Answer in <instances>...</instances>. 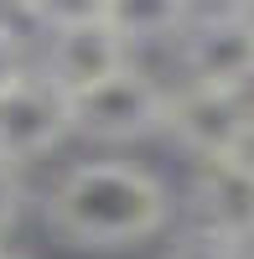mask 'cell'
<instances>
[{
  "label": "cell",
  "instance_id": "obj_1",
  "mask_svg": "<svg viewBox=\"0 0 254 259\" xmlns=\"http://www.w3.org/2000/svg\"><path fill=\"white\" fill-rule=\"evenodd\" d=\"M177 197L151 166L135 161H78L52 182L41 202V223L62 249L124 254L166 233Z\"/></svg>",
  "mask_w": 254,
  "mask_h": 259
},
{
  "label": "cell",
  "instance_id": "obj_2",
  "mask_svg": "<svg viewBox=\"0 0 254 259\" xmlns=\"http://www.w3.org/2000/svg\"><path fill=\"white\" fill-rule=\"evenodd\" d=\"M166 109H172V89H161L151 73L124 62L104 83L73 94V135L94 145H135L166 135Z\"/></svg>",
  "mask_w": 254,
  "mask_h": 259
},
{
  "label": "cell",
  "instance_id": "obj_3",
  "mask_svg": "<svg viewBox=\"0 0 254 259\" xmlns=\"http://www.w3.org/2000/svg\"><path fill=\"white\" fill-rule=\"evenodd\" d=\"M166 135H172L192 161L244 156V150H254V89L182 83V89H172Z\"/></svg>",
  "mask_w": 254,
  "mask_h": 259
},
{
  "label": "cell",
  "instance_id": "obj_4",
  "mask_svg": "<svg viewBox=\"0 0 254 259\" xmlns=\"http://www.w3.org/2000/svg\"><path fill=\"white\" fill-rule=\"evenodd\" d=\"M177 57L187 83L207 89H254V16L244 11H197L177 36Z\"/></svg>",
  "mask_w": 254,
  "mask_h": 259
},
{
  "label": "cell",
  "instance_id": "obj_5",
  "mask_svg": "<svg viewBox=\"0 0 254 259\" xmlns=\"http://www.w3.org/2000/svg\"><path fill=\"white\" fill-rule=\"evenodd\" d=\"M68 135H73V99L41 68L0 99V161H11V166L41 161Z\"/></svg>",
  "mask_w": 254,
  "mask_h": 259
},
{
  "label": "cell",
  "instance_id": "obj_6",
  "mask_svg": "<svg viewBox=\"0 0 254 259\" xmlns=\"http://www.w3.org/2000/svg\"><path fill=\"white\" fill-rule=\"evenodd\" d=\"M187 218L197 228H213L223 239H239V244L254 249V150L192 161Z\"/></svg>",
  "mask_w": 254,
  "mask_h": 259
},
{
  "label": "cell",
  "instance_id": "obj_7",
  "mask_svg": "<svg viewBox=\"0 0 254 259\" xmlns=\"http://www.w3.org/2000/svg\"><path fill=\"white\" fill-rule=\"evenodd\" d=\"M130 41H124L109 21H78V26H57L47 31V52H41V73H47L62 94H83L104 83L109 73H119L124 62H130Z\"/></svg>",
  "mask_w": 254,
  "mask_h": 259
},
{
  "label": "cell",
  "instance_id": "obj_8",
  "mask_svg": "<svg viewBox=\"0 0 254 259\" xmlns=\"http://www.w3.org/2000/svg\"><path fill=\"white\" fill-rule=\"evenodd\" d=\"M192 16H197V0H109V11H104V21H109L130 47L177 41Z\"/></svg>",
  "mask_w": 254,
  "mask_h": 259
},
{
  "label": "cell",
  "instance_id": "obj_9",
  "mask_svg": "<svg viewBox=\"0 0 254 259\" xmlns=\"http://www.w3.org/2000/svg\"><path fill=\"white\" fill-rule=\"evenodd\" d=\"M166 259H254V249L239 244V239H223V233H213V228L187 223V233L166 249Z\"/></svg>",
  "mask_w": 254,
  "mask_h": 259
},
{
  "label": "cell",
  "instance_id": "obj_10",
  "mask_svg": "<svg viewBox=\"0 0 254 259\" xmlns=\"http://www.w3.org/2000/svg\"><path fill=\"white\" fill-rule=\"evenodd\" d=\"M16 6L26 11L36 26L57 31V26H78V21H99L109 11V0H16Z\"/></svg>",
  "mask_w": 254,
  "mask_h": 259
},
{
  "label": "cell",
  "instance_id": "obj_11",
  "mask_svg": "<svg viewBox=\"0 0 254 259\" xmlns=\"http://www.w3.org/2000/svg\"><path fill=\"white\" fill-rule=\"evenodd\" d=\"M36 68L26 57V41H21V31L11 26V21H0V99H6L16 83H26Z\"/></svg>",
  "mask_w": 254,
  "mask_h": 259
},
{
  "label": "cell",
  "instance_id": "obj_12",
  "mask_svg": "<svg viewBox=\"0 0 254 259\" xmlns=\"http://www.w3.org/2000/svg\"><path fill=\"white\" fill-rule=\"evenodd\" d=\"M21 207H26V182H21V166L0 161V244H6V233L21 223Z\"/></svg>",
  "mask_w": 254,
  "mask_h": 259
},
{
  "label": "cell",
  "instance_id": "obj_13",
  "mask_svg": "<svg viewBox=\"0 0 254 259\" xmlns=\"http://www.w3.org/2000/svg\"><path fill=\"white\" fill-rule=\"evenodd\" d=\"M218 6H228V11H244V16H254V0H218Z\"/></svg>",
  "mask_w": 254,
  "mask_h": 259
},
{
  "label": "cell",
  "instance_id": "obj_14",
  "mask_svg": "<svg viewBox=\"0 0 254 259\" xmlns=\"http://www.w3.org/2000/svg\"><path fill=\"white\" fill-rule=\"evenodd\" d=\"M0 259H26V254H16V249H6V244H0Z\"/></svg>",
  "mask_w": 254,
  "mask_h": 259
}]
</instances>
